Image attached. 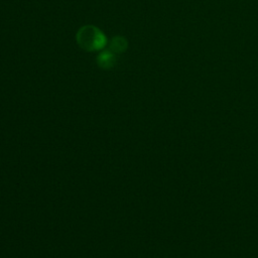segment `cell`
Wrapping results in <instances>:
<instances>
[{"label": "cell", "mask_w": 258, "mask_h": 258, "mask_svg": "<svg viewBox=\"0 0 258 258\" xmlns=\"http://www.w3.org/2000/svg\"><path fill=\"white\" fill-rule=\"evenodd\" d=\"M79 46L87 51H96L104 48L107 44L105 34L96 26H82L76 35Z\"/></svg>", "instance_id": "1"}, {"label": "cell", "mask_w": 258, "mask_h": 258, "mask_svg": "<svg viewBox=\"0 0 258 258\" xmlns=\"http://www.w3.org/2000/svg\"><path fill=\"white\" fill-rule=\"evenodd\" d=\"M116 56L110 50H104L97 56V64L103 70H110L116 64Z\"/></svg>", "instance_id": "2"}, {"label": "cell", "mask_w": 258, "mask_h": 258, "mask_svg": "<svg viewBox=\"0 0 258 258\" xmlns=\"http://www.w3.org/2000/svg\"><path fill=\"white\" fill-rule=\"evenodd\" d=\"M128 43L126 38L122 37V36H115L111 39L110 43H109V50L111 52H113L114 54H118V53H122L127 49Z\"/></svg>", "instance_id": "3"}]
</instances>
